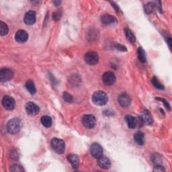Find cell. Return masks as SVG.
I'll list each match as a JSON object with an SVG mask.
<instances>
[{"label":"cell","mask_w":172,"mask_h":172,"mask_svg":"<svg viewBox=\"0 0 172 172\" xmlns=\"http://www.w3.org/2000/svg\"><path fill=\"white\" fill-rule=\"evenodd\" d=\"M151 82L153 83V85L154 86V87H156V88L159 89V90H164L163 85L159 82V81L158 80V79L156 78V77H153L151 79Z\"/></svg>","instance_id":"cell-25"},{"label":"cell","mask_w":172,"mask_h":172,"mask_svg":"<svg viewBox=\"0 0 172 172\" xmlns=\"http://www.w3.org/2000/svg\"><path fill=\"white\" fill-rule=\"evenodd\" d=\"M13 77V73L11 69L5 68L0 71V81L2 82H8L11 80Z\"/></svg>","instance_id":"cell-7"},{"label":"cell","mask_w":172,"mask_h":172,"mask_svg":"<svg viewBox=\"0 0 172 172\" xmlns=\"http://www.w3.org/2000/svg\"><path fill=\"white\" fill-rule=\"evenodd\" d=\"M8 32V27L7 24L3 22H0V34L2 36H5Z\"/></svg>","instance_id":"cell-24"},{"label":"cell","mask_w":172,"mask_h":172,"mask_svg":"<svg viewBox=\"0 0 172 172\" xmlns=\"http://www.w3.org/2000/svg\"><path fill=\"white\" fill-rule=\"evenodd\" d=\"M124 32H125L126 36L127 37L128 40L130 42H131L132 43H134L136 40V38H135L134 34L132 32V31L130 29H127V28H126V29H124Z\"/></svg>","instance_id":"cell-23"},{"label":"cell","mask_w":172,"mask_h":172,"mask_svg":"<svg viewBox=\"0 0 172 172\" xmlns=\"http://www.w3.org/2000/svg\"><path fill=\"white\" fill-rule=\"evenodd\" d=\"M36 12L33 11V10H30V11L28 12L25 14L24 21V23H25L26 25L31 26L33 25L35 22H36Z\"/></svg>","instance_id":"cell-9"},{"label":"cell","mask_w":172,"mask_h":172,"mask_svg":"<svg viewBox=\"0 0 172 172\" xmlns=\"http://www.w3.org/2000/svg\"><path fill=\"white\" fill-rule=\"evenodd\" d=\"M98 159H99L98 160V165L101 168H102L104 170L109 169L111 166V162L108 158L102 156Z\"/></svg>","instance_id":"cell-15"},{"label":"cell","mask_w":172,"mask_h":172,"mask_svg":"<svg viewBox=\"0 0 172 172\" xmlns=\"http://www.w3.org/2000/svg\"><path fill=\"white\" fill-rule=\"evenodd\" d=\"M102 80L106 86H112L116 82V77L112 72L107 71L104 73L102 76Z\"/></svg>","instance_id":"cell-10"},{"label":"cell","mask_w":172,"mask_h":172,"mask_svg":"<svg viewBox=\"0 0 172 172\" xmlns=\"http://www.w3.org/2000/svg\"><path fill=\"white\" fill-rule=\"evenodd\" d=\"M10 171H24V170L22 166H20L18 164H13L10 167Z\"/></svg>","instance_id":"cell-27"},{"label":"cell","mask_w":172,"mask_h":172,"mask_svg":"<svg viewBox=\"0 0 172 172\" xmlns=\"http://www.w3.org/2000/svg\"><path fill=\"white\" fill-rule=\"evenodd\" d=\"M90 153L96 159H99L103 155V149L100 144L94 143L90 147Z\"/></svg>","instance_id":"cell-5"},{"label":"cell","mask_w":172,"mask_h":172,"mask_svg":"<svg viewBox=\"0 0 172 172\" xmlns=\"http://www.w3.org/2000/svg\"><path fill=\"white\" fill-rule=\"evenodd\" d=\"M40 121L42 124L47 128L50 127L52 125V118L50 117H48V116H43V117L41 118Z\"/></svg>","instance_id":"cell-21"},{"label":"cell","mask_w":172,"mask_h":172,"mask_svg":"<svg viewBox=\"0 0 172 172\" xmlns=\"http://www.w3.org/2000/svg\"><path fill=\"white\" fill-rule=\"evenodd\" d=\"M125 120L127 123V125L130 128H135L137 125V121L136 119L131 115H126L125 117Z\"/></svg>","instance_id":"cell-16"},{"label":"cell","mask_w":172,"mask_h":172,"mask_svg":"<svg viewBox=\"0 0 172 172\" xmlns=\"http://www.w3.org/2000/svg\"><path fill=\"white\" fill-rule=\"evenodd\" d=\"M154 8H155V5L153 3H148L145 6V11L147 13H152Z\"/></svg>","instance_id":"cell-26"},{"label":"cell","mask_w":172,"mask_h":172,"mask_svg":"<svg viewBox=\"0 0 172 172\" xmlns=\"http://www.w3.org/2000/svg\"><path fill=\"white\" fill-rule=\"evenodd\" d=\"M137 53H138V57L139 61L141 63H145L147 61L146 53H145V51L143 50V48L142 47H139L138 48Z\"/></svg>","instance_id":"cell-22"},{"label":"cell","mask_w":172,"mask_h":172,"mask_svg":"<svg viewBox=\"0 0 172 172\" xmlns=\"http://www.w3.org/2000/svg\"><path fill=\"white\" fill-rule=\"evenodd\" d=\"M84 59H85L86 63L88 65H94L98 62L99 57H98V55L96 52L94 51H90L86 53L85 56H84Z\"/></svg>","instance_id":"cell-6"},{"label":"cell","mask_w":172,"mask_h":172,"mask_svg":"<svg viewBox=\"0 0 172 172\" xmlns=\"http://www.w3.org/2000/svg\"><path fill=\"white\" fill-rule=\"evenodd\" d=\"M118 102L122 107L127 108L131 104V98L127 94L123 93L118 97Z\"/></svg>","instance_id":"cell-11"},{"label":"cell","mask_w":172,"mask_h":172,"mask_svg":"<svg viewBox=\"0 0 172 172\" xmlns=\"http://www.w3.org/2000/svg\"><path fill=\"white\" fill-rule=\"evenodd\" d=\"M67 159L69 163H71V166L73 168L78 167L79 165V159L78 155L75 154H71L67 156Z\"/></svg>","instance_id":"cell-17"},{"label":"cell","mask_w":172,"mask_h":172,"mask_svg":"<svg viewBox=\"0 0 172 172\" xmlns=\"http://www.w3.org/2000/svg\"><path fill=\"white\" fill-rule=\"evenodd\" d=\"M26 111L30 115H36L40 112V108L36 104L29 101L26 105Z\"/></svg>","instance_id":"cell-12"},{"label":"cell","mask_w":172,"mask_h":172,"mask_svg":"<svg viewBox=\"0 0 172 172\" xmlns=\"http://www.w3.org/2000/svg\"><path fill=\"white\" fill-rule=\"evenodd\" d=\"M157 100H160L161 101H163V103L165 105V106H166V108H167L168 110H170V106L169 104H168V102L166 100L163 99V98H157Z\"/></svg>","instance_id":"cell-30"},{"label":"cell","mask_w":172,"mask_h":172,"mask_svg":"<svg viewBox=\"0 0 172 172\" xmlns=\"http://www.w3.org/2000/svg\"><path fill=\"white\" fill-rule=\"evenodd\" d=\"M53 3L56 6H59L61 3V2L60 1H55V2H53Z\"/></svg>","instance_id":"cell-36"},{"label":"cell","mask_w":172,"mask_h":172,"mask_svg":"<svg viewBox=\"0 0 172 172\" xmlns=\"http://www.w3.org/2000/svg\"><path fill=\"white\" fill-rule=\"evenodd\" d=\"M111 3H112V6L114 7V8H115V9L117 10V12H120V10H119V8H118V6L115 3H114V2H110Z\"/></svg>","instance_id":"cell-35"},{"label":"cell","mask_w":172,"mask_h":172,"mask_svg":"<svg viewBox=\"0 0 172 172\" xmlns=\"http://www.w3.org/2000/svg\"><path fill=\"white\" fill-rule=\"evenodd\" d=\"M116 48H117L118 50L121 51H126V48L125 47H124L123 45L120 44H117L115 45Z\"/></svg>","instance_id":"cell-31"},{"label":"cell","mask_w":172,"mask_h":172,"mask_svg":"<svg viewBox=\"0 0 172 172\" xmlns=\"http://www.w3.org/2000/svg\"><path fill=\"white\" fill-rule=\"evenodd\" d=\"M97 123L96 118L94 115L87 114L82 118V124L87 128H93Z\"/></svg>","instance_id":"cell-4"},{"label":"cell","mask_w":172,"mask_h":172,"mask_svg":"<svg viewBox=\"0 0 172 172\" xmlns=\"http://www.w3.org/2000/svg\"><path fill=\"white\" fill-rule=\"evenodd\" d=\"M108 101L107 94L103 91H97L92 96V101L97 106H104Z\"/></svg>","instance_id":"cell-2"},{"label":"cell","mask_w":172,"mask_h":172,"mask_svg":"<svg viewBox=\"0 0 172 172\" xmlns=\"http://www.w3.org/2000/svg\"><path fill=\"white\" fill-rule=\"evenodd\" d=\"M29 38V34L25 30H20L15 34V39L17 43H23L27 41Z\"/></svg>","instance_id":"cell-14"},{"label":"cell","mask_w":172,"mask_h":172,"mask_svg":"<svg viewBox=\"0 0 172 172\" xmlns=\"http://www.w3.org/2000/svg\"><path fill=\"white\" fill-rule=\"evenodd\" d=\"M63 99H64L66 101H67V102H72L73 100V96H71V94H69V93L65 92L63 94Z\"/></svg>","instance_id":"cell-28"},{"label":"cell","mask_w":172,"mask_h":172,"mask_svg":"<svg viewBox=\"0 0 172 172\" xmlns=\"http://www.w3.org/2000/svg\"><path fill=\"white\" fill-rule=\"evenodd\" d=\"M141 120L144 124L147 125H151L153 124V118L152 115L151 114L150 112L148 110H144L141 115Z\"/></svg>","instance_id":"cell-13"},{"label":"cell","mask_w":172,"mask_h":172,"mask_svg":"<svg viewBox=\"0 0 172 172\" xmlns=\"http://www.w3.org/2000/svg\"><path fill=\"white\" fill-rule=\"evenodd\" d=\"M21 127H22V122L17 118H13L10 120L6 126L7 131L11 135L17 134L20 131Z\"/></svg>","instance_id":"cell-1"},{"label":"cell","mask_w":172,"mask_h":172,"mask_svg":"<svg viewBox=\"0 0 172 172\" xmlns=\"http://www.w3.org/2000/svg\"><path fill=\"white\" fill-rule=\"evenodd\" d=\"M51 145L55 151L58 154H61L65 151V145L64 141L61 139L54 138L51 141Z\"/></svg>","instance_id":"cell-3"},{"label":"cell","mask_w":172,"mask_h":172,"mask_svg":"<svg viewBox=\"0 0 172 172\" xmlns=\"http://www.w3.org/2000/svg\"><path fill=\"white\" fill-rule=\"evenodd\" d=\"M154 171H164L165 170L163 166H161V165H157L155 167V169H154Z\"/></svg>","instance_id":"cell-32"},{"label":"cell","mask_w":172,"mask_h":172,"mask_svg":"<svg viewBox=\"0 0 172 172\" xmlns=\"http://www.w3.org/2000/svg\"><path fill=\"white\" fill-rule=\"evenodd\" d=\"M11 157L12 158H13L14 159H17V157H18V154H17V151H12L11 153Z\"/></svg>","instance_id":"cell-33"},{"label":"cell","mask_w":172,"mask_h":172,"mask_svg":"<svg viewBox=\"0 0 172 172\" xmlns=\"http://www.w3.org/2000/svg\"><path fill=\"white\" fill-rule=\"evenodd\" d=\"M166 38H167V43L168 44V46H169L170 48H171V38L170 36L166 37Z\"/></svg>","instance_id":"cell-34"},{"label":"cell","mask_w":172,"mask_h":172,"mask_svg":"<svg viewBox=\"0 0 172 172\" xmlns=\"http://www.w3.org/2000/svg\"><path fill=\"white\" fill-rule=\"evenodd\" d=\"M61 11H57L55 13H53V14H52V18L55 21H59L60 20L61 17Z\"/></svg>","instance_id":"cell-29"},{"label":"cell","mask_w":172,"mask_h":172,"mask_svg":"<svg viewBox=\"0 0 172 172\" xmlns=\"http://www.w3.org/2000/svg\"><path fill=\"white\" fill-rule=\"evenodd\" d=\"M2 104L6 109L8 110H13L15 107V100L12 97L9 96H5L2 99Z\"/></svg>","instance_id":"cell-8"},{"label":"cell","mask_w":172,"mask_h":172,"mask_svg":"<svg viewBox=\"0 0 172 172\" xmlns=\"http://www.w3.org/2000/svg\"><path fill=\"white\" fill-rule=\"evenodd\" d=\"M134 139L139 145H143L145 143V136L141 132H137L134 135Z\"/></svg>","instance_id":"cell-19"},{"label":"cell","mask_w":172,"mask_h":172,"mask_svg":"<svg viewBox=\"0 0 172 172\" xmlns=\"http://www.w3.org/2000/svg\"><path fill=\"white\" fill-rule=\"evenodd\" d=\"M101 22L104 24H111L117 22V19L114 16H112L109 14H106L102 16L101 18Z\"/></svg>","instance_id":"cell-18"},{"label":"cell","mask_w":172,"mask_h":172,"mask_svg":"<svg viewBox=\"0 0 172 172\" xmlns=\"http://www.w3.org/2000/svg\"><path fill=\"white\" fill-rule=\"evenodd\" d=\"M26 88L32 95H34L36 92V87H35L34 83L32 80L27 81V82L26 83Z\"/></svg>","instance_id":"cell-20"}]
</instances>
